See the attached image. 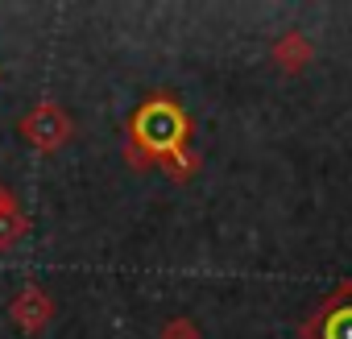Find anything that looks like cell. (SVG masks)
Wrapping results in <instances>:
<instances>
[{"label": "cell", "instance_id": "6da1fadb", "mask_svg": "<svg viewBox=\"0 0 352 339\" xmlns=\"http://www.w3.org/2000/svg\"><path fill=\"white\" fill-rule=\"evenodd\" d=\"M129 141H137L153 161H162L174 149L191 145V116L179 108L174 95H149L129 120Z\"/></svg>", "mask_w": 352, "mask_h": 339}, {"label": "cell", "instance_id": "7a4b0ae2", "mask_svg": "<svg viewBox=\"0 0 352 339\" xmlns=\"http://www.w3.org/2000/svg\"><path fill=\"white\" fill-rule=\"evenodd\" d=\"M298 339H352V281H340L302 318Z\"/></svg>", "mask_w": 352, "mask_h": 339}, {"label": "cell", "instance_id": "3957f363", "mask_svg": "<svg viewBox=\"0 0 352 339\" xmlns=\"http://www.w3.org/2000/svg\"><path fill=\"white\" fill-rule=\"evenodd\" d=\"M71 132H75V120H71L54 100H42V104H34V108L21 116V137H25L38 153L63 149V145L71 141Z\"/></svg>", "mask_w": 352, "mask_h": 339}, {"label": "cell", "instance_id": "277c9868", "mask_svg": "<svg viewBox=\"0 0 352 339\" xmlns=\"http://www.w3.org/2000/svg\"><path fill=\"white\" fill-rule=\"evenodd\" d=\"M9 318H13L25 335H38V331H46L50 318H54V298H50L42 285H25V290L9 302Z\"/></svg>", "mask_w": 352, "mask_h": 339}, {"label": "cell", "instance_id": "5b68a950", "mask_svg": "<svg viewBox=\"0 0 352 339\" xmlns=\"http://www.w3.org/2000/svg\"><path fill=\"white\" fill-rule=\"evenodd\" d=\"M270 58L286 71V75H294V71H302V67H311V58H315V46L302 38V34H282L274 46H270Z\"/></svg>", "mask_w": 352, "mask_h": 339}, {"label": "cell", "instance_id": "8992f818", "mask_svg": "<svg viewBox=\"0 0 352 339\" xmlns=\"http://www.w3.org/2000/svg\"><path fill=\"white\" fill-rule=\"evenodd\" d=\"M157 165L166 170V178H170V183H187V178L199 174V153H195L191 145H183V149H174L170 157H162Z\"/></svg>", "mask_w": 352, "mask_h": 339}, {"label": "cell", "instance_id": "52a82bcc", "mask_svg": "<svg viewBox=\"0 0 352 339\" xmlns=\"http://www.w3.org/2000/svg\"><path fill=\"white\" fill-rule=\"evenodd\" d=\"M30 215L21 211V207H13V211H0V253H13L25 236H30Z\"/></svg>", "mask_w": 352, "mask_h": 339}, {"label": "cell", "instance_id": "ba28073f", "mask_svg": "<svg viewBox=\"0 0 352 339\" xmlns=\"http://www.w3.org/2000/svg\"><path fill=\"white\" fill-rule=\"evenodd\" d=\"M157 339H204V331H199L191 318H183V314H179V318H170V323L162 327V335H157Z\"/></svg>", "mask_w": 352, "mask_h": 339}, {"label": "cell", "instance_id": "9c48e42d", "mask_svg": "<svg viewBox=\"0 0 352 339\" xmlns=\"http://www.w3.org/2000/svg\"><path fill=\"white\" fill-rule=\"evenodd\" d=\"M124 165H133V170H153L157 161H153L137 141H124Z\"/></svg>", "mask_w": 352, "mask_h": 339}, {"label": "cell", "instance_id": "30bf717a", "mask_svg": "<svg viewBox=\"0 0 352 339\" xmlns=\"http://www.w3.org/2000/svg\"><path fill=\"white\" fill-rule=\"evenodd\" d=\"M13 207H21V203H17V195H13L9 187H0V211H13Z\"/></svg>", "mask_w": 352, "mask_h": 339}]
</instances>
